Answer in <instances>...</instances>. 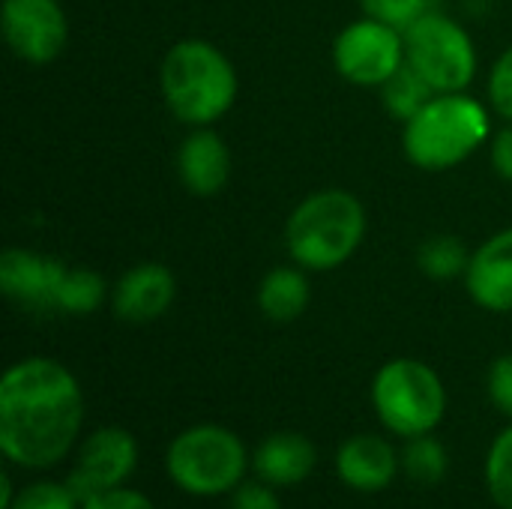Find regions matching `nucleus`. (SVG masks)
I'll return each instance as SVG.
<instances>
[{
	"mask_svg": "<svg viewBox=\"0 0 512 509\" xmlns=\"http://www.w3.org/2000/svg\"><path fill=\"white\" fill-rule=\"evenodd\" d=\"M84 423V393L72 369L51 357H24L0 378V453L9 465H60Z\"/></svg>",
	"mask_w": 512,
	"mask_h": 509,
	"instance_id": "nucleus-1",
	"label": "nucleus"
},
{
	"mask_svg": "<svg viewBox=\"0 0 512 509\" xmlns=\"http://www.w3.org/2000/svg\"><path fill=\"white\" fill-rule=\"evenodd\" d=\"M165 108L189 129L219 123L240 96V75L231 57L210 39H180L159 63Z\"/></svg>",
	"mask_w": 512,
	"mask_h": 509,
	"instance_id": "nucleus-2",
	"label": "nucleus"
},
{
	"mask_svg": "<svg viewBox=\"0 0 512 509\" xmlns=\"http://www.w3.org/2000/svg\"><path fill=\"white\" fill-rule=\"evenodd\" d=\"M363 201L339 186L306 195L285 222V249L309 273H330L348 264L366 240Z\"/></svg>",
	"mask_w": 512,
	"mask_h": 509,
	"instance_id": "nucleus-3",
	"label": "nucleus"
},
{
	"mask_svg": "<svg viewBox=\"0 0 512 509\" xmlns=\"http://www.w3.org/2000/svg\"><path fill=\"white\" fill-rule=\"evenodd\" d=\"M492 138V114L468 90L435 93L423 111L402 126V150L423 171H450Z\"/></svg>",
	"mask_w": 512,
	"mask_h": 509,
	"instance_id": "nucleus-4",
	"label": "nucleus"
},
{
	"mask_svg": "<svg viewBox=\"0 0 512 509\" xmlns=\"http://www.w3.org/2000/svg\"><path fill=\"white\" fill-rule=\"evenodd\" d=\"M165 471L171 483L192 498L231 495L246 480L249 453L237 432L216 423H198L171 441Z\"/></svg>",
	"mask_w": 512,
	"mask_h": 509,
	"instance_id": "nucleus-5",
	"label": "nucleus"
},
{
	"mask_svg": "<svg viewBox=\"0 0 512 509\" xmlns=\"http://www.w3.org/2000/svg\"><path fill=\"white\" fill-rule=\"evenodd\" d=\"M372 408L387 432L408 441L432 435L441 426L447 414V390L429 363L396 357L372 378Z\"/></svg>",
	"mask_w": 512,
	"mask_h": 509,
	"instance_id": "nucleus-6",
	"label": "nucleus"
},
{
	"mask_svg": "<svg viewBox=\"0 0 512 509\" xmlns=\"http://www.w3.org/2000/svg\"><path fill=\"white\" fill-rule=\"evenodd\" d=\"M405 60L435 93H462L480 69L471 33L444 12H429L405 33Z\"/></svg>",
	"mask_w": 512,
	"mask_h": 509,
	"instance_id": "nucleus-7",
	"label": "nucleus"
},
{
	"mask_svg": "<svg viewBox=\"0 0 512 509\" xmlns=\"http://www.w3.org/2000/svg\"><path fill=\"white\" fill-rule=\"evenodd\" d=\"M336 72L357 87H384L405 66V33L363 15L333 39Z\"/></svg>",
	"mask_w": 512,
	"mask_h": 509,
	"instance_id": "nucleus-8",
	"label": "nucleus"
},
{
	"mask_svg": "<svg viewBox=\"0 0 512 509\" xmlns=\"http://www.w3.org/2000/svg\"><path fill=\"white\" fill-rule=\"evenodd\" d=\"M0 33L18 60L45 66L69 45V15L60 0H3Z\"/></svg>",
	"mask_w": 512,
	"mask_h": 509,
	"instance_id": "nucleus-9",
	"label": "nucleus"
},
{
	"mask_svg": "<svg viewBox=\"0 0 512 509\" xmlns=\"http://www.w3.org/2000/svg\"><path fill=\"white\" fill-rule=\"evenodd\" d=\"M138 468V441L120 426L96 429L78 450L75 471L66 477L75 498L84 504L87 498L126 486V480Z\"/></svg>",
	"mask_w": 512,
	"mask_h": 509,
	"instance_id": "nucleus-10",
	"label": "nucleus"
},
{
	"mask_svg": "<svg viewBox=\"0 0 512 509\" xmlns=\"http://www.w3.org/2000/svg\"><path fill=\"white\" fill-rule=\"evenodd\" d=\"M66 270L54 255L9 246L0 255V291L27 312H57V291Z\"/></svg>",
	"mask_w": 512,
	"mask_h": 509,
	"instance_id": "nucleus-11",
	"label": "nucleus"
},
{
	"mask_svg": "<svg viewBox=\"0 0 512 509\" xmlns=\"http://www.w3.org/2000/svg\"><path fill=\"white\" fill-rule=\"evenodd\" d=\"M177 297L174 273L159 261H141L129 267L114 285L108 306L126 324H150L159 321Z\"/></svg>",
	"mask_w": 512,
	"mask_h": 509,
	"instance_id": "nucleus-12",
	"label": "nucleus"
},
{
	"mask_svg": "<svg viewBox=\"0 0 512 509\" xmlns=\"http://www.w3.org/2000/svg\"><path fill=\"white\" fill-rule=\"evenodd\" d=\"M465 291L468 297L492 312L510 315L512 312V228L492 234L471 252V264L465 270Z\"/></svg>",
	"mask_w": 512,
	"mask_h": 509,
	"instance_id": "nucleus-13",
	"label": "nucleus"
},
{
	"mask_svg": "<svg viewBox=\"0 0 512 509\" xmlns=\"http://www.w3.org/2000/svg\"><path fill=\"white\" fill-rule=\"evenodd\" d=\"M177 177L195 198L219 195L231 180V150L213 126L192 129L177 150Z\"/></svg>",
	"mask_w": 512,
	"mask_h": 509,
	"instance_id": "nucleus-14",
	"label": "nucleus"
},
{
	"mask_svg": "<svg viewBox=\"0 0 512 509\" xmlns=\"http://www.w3.org/2000/svg\"><path fill=\"white\" fill-rule=\"evenodd\" d=\"M399 471L402 459L393 450V444L381 435H354L336 450V474L354 492H384Z\"/></svg>",
	"mask_w": 512,
	"mask_h": 509,
	"instance_id": "nucleus-15",
	"label": "nucleus"
},
{
	"mask_svg": "<svg viewBox=\"0 0 512 509\" xmlns=\"http://www.w3.org/2000/svg\"><path fill=\"white\" fill-rule=\"evenodd\" d=\"M315 462L318 450L300 432H276L264 438L252 453V471L258 474V480L276 489L303 483L315 471Z\"/></svg>",
	"mask_w": 512,
	"mask_h": 509,
	"instance_id": "nucleus-16",
	"label": "nucleus"
},
{
	"mask_svg": "<svg viewBox=\"0 0 512 509\" xmlns=\"http://www.w3.org/2000/svg\"><path fill=\"white\" fill-rule=\"evenodd\" d=\"M255 303L258 312L273 321V324H291L297 321L309 303H312V285H309V270L297 267L291 261V267H273L255 291Z\"/></svg>",
	"mask_w": 512,
	"mask_h": 509,
	"instance_id": "nucleus-17",
	"label": "nucleus"
},
{
	"mask_svg": "<svg viewBox=\"0 0 512 509\" xmlns=\"http://www.w3.org/2000/svg\"><path fill=\"white\" fill-rule=\"evenodd\" d=\"M381 90V102L387 108L390 117H396L399 123H408L417 111H423L429 105V99L435 96V90L426 84V78L405 60V66L384 84Z\"/></svg>",
	"mask_w": 512,
	"mask_h": 509,
	"instance_id": "nucleus-18",
	"label": "nucleus"
},
{
	"mask_svg": "<svg viewBox=\"0 0 512 509\" xmlns=\"http://www.w3.org/2000/svg\"><path fill=\"white\" fill-rule=\"evenodd\" d=\"M468 264H471V252L453 234H435V237L423 240L417 249L420 273L429 279H438V282H450V279L465 276Z\"/></svg>",
	"mask_w": 512,
	"mask_h": 509,
	"instance_id": "nucleus-19",
	"label": "nucleus"
},
{
	"mask_svg": "<svg viewBox=\"0 0 512 509\" xmlns=\"http://www.w3.org/2000/svg\"><path fill=\"white\" fill-rule=\"evenodd\" d=\"M111 288L105 285V279L87 267H69L60 291H57V312L63 315H90L96 312L102 303H108Z\"/></svg>",
	"mask_w": 512,
	"mask_h": 509,
	"instance_id": "nucleus-20",
	"label": "nucleus"
},
{
	"mask_svg": "<svg viewBox=\"0 0 512 509\" xmlns=\"http://www.w3.org/2000/svg\"><path fill=\"white\" fill-rule=\"evenodd\" d=\"M399 459H402V471L417 483H441L450 468V456L435 435L408 438Z\"/></svg>",
	"mask_w": 512,
	"mask_h": 509,
	"instance_id": "nucleus-21",
	"label": "nucleus"
},
{
	"mask_svg": "<svg viewBox=\"0 0 512 509\" xmlns=\"http://www.w3.org/2000/svg\"><path fill=\"white\" fill-rule=\"evenodd\" d=\"M486 489L501 509H512V426L498 432L486 456Z\"/></svg>",
	"mask_w": 512,
	"mask_h": 509,
	"instance_id": "nucleus-22",
	"label": "nucleus"
},
{
	"mask_svg": "<svg viewBox=\"0 0 512 509\" xmlns=\"http://www.w3.org/2000/svg\"><path fill=\"white\" fill-rule=\"evenodd\" d=\"M360 6H363V15H369L399 33H408L420 18L435 12L432 0H360Z\"/></svg>",
	"mask_w": 512,
	"mask_h": 509,
	"instance_id": "nucleus-23",
	"label": "nucleus"
},
{
	"mask_svg": "<svg viewBox=\"0 0 512 509\" xmlns=\"http://www.w3.org/2000/svg\"><path fill=\"white\" fill-rule=\"evenodd\" d=\"M9 509H81V501L69 489V483L57 480H36L24 489H18Z\"/></svg>",
	"mask_w": 512,
	"mask_h": 509,
	"instance_id": "nucleus-24",
	"label": "nucleus"
},
{
	"mask_svg": "<svg viewBox=\"0 0 512 509\" xmlns=\"http://www.w3.org/2000/svg\"><path fill=\"white\" fill-rule=\"evenodd\" d=\"M486 96H489L492 111L512 123V45L495 60L489 81H486Z\"/></svg>",
	"mask_w": 512,
	"mask_h": 509,
	"instance_id": "nucleus-25",
	"label": "nucleus"
},
{
	"mask_svg": "<svg viewBox=\"0 0 512 509\" xmlns=\"http://www.w3.org/2000/svg\"><path fill=\"white\" fill-rule=\"evenodd\" d=\"M228 498H231V509H282L276 486L264 480H252V483L243 480Z\"/></svg>",
	"mask_w": 512,
	"mask_h": 509,
	"instance_id": "nucleus-26",
	"label": "nucleus"
},
{
	"mask_svg": "<svg viewBox=\"0 0 512 509\" xmlns=\"http://www.w3.org/2000/svg\"><path fill=\"white\" fill-rule=\"evenodd\" d=\"M489 399L512 420V354H501L489 369Z\"/></svg>",
	"mask_w": 512,
	"mask_h": 509,
	"instance_id": "nucleus-27",
	"label": "nucleus"
},
{
	"mask_svg": "<svg viewBox=\"0 0 512 509\" xmlns=\"http://www.w3.org/2000/svg\"><path fill=\"white\" fill-rule=\"evenodd\" d=\"M81 509H156L153 501L135 489H126V486H117V489H108V492H99L93 498H87Z\"/></svg>",
	"mask_w": 512,
	"mask_h": 509,
	"instance_id": "nucleus-28",
	"label": "nucleus"
},
{
	"mask_svg": "<svg viewBox=\"0 0 512 509\" xmlns=\"http://www.w3.org/2000/svg\"><path fill=\"white\" fill-rule=\"evenodd\" d=\"M489 162H492V171L512 183V123H507L501 132L492 135V144H489Z\"/></svg>",
	"mask_w": 512,
	"mask_h": 509,
	"instance_id": "nucleus-29",
	"label": "nucleus"
},
{
	"mask_svg": "<svg viewBox=\"0 0 512 509\" xmlns=\"http://www.w3.org/2000/svg\"><path fill=\"white\" fill-rule=\"evenodd\" d=\"M15 495H18V492H15V486H12V477L3 474V477H0V509L12 507Z\"/></svg>",
	"mask_w": 512,
	"mask_h": 509,
	"instance_id": "nucleus-30",
	"label": "nucleus"
}]
</instances>
